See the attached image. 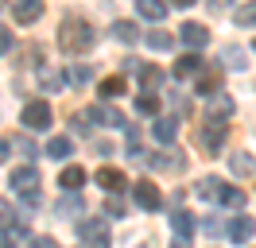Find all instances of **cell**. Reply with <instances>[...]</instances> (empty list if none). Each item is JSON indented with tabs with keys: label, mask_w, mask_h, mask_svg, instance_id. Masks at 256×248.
<instances>
[{
	"label": "cell",
	"mask_w": 256,
	"mask_h": 248,
	"mask_svg": "<svg viewBox=\"0 0 256 248\" xmlns=\"http://www.w3.org/2000/svg\"><path fill=\"white\" fill-rule=\"evenodd\" d=\"M94 39H97V31H94V24L86 20V16H66L62 24H58V46H62L66 54H86L90 46H94Z\"/></svg>",
	"instance_id": "1"
},
{
	"label": "cell",
	"mask_w": 256,
	"mask_h": 248,
	"mask_svg": "<svg viewBox=\"0 0 256 248\" xmlns=\"http://www.w3.org/2000/svg\"><path fill=\"white\" fill-rule=\"evenodd\" d=\"M225 140H229L225 120H222V116H206V124L198 128V144H202V152H206V155H218Z\"/></svg>",
	"instance_id": "2"
},
{
	"label": "cell",
	"mask_w": 256,
	"mask_h": 248,
	"mask_svg": "<svg viewBox=\"0 0 256 248\" xmlns=\"http://www.w3.org/2000/svg\"><path fill=\"white\" fill-rule=\"evenodd\" d=\"M78 236L86 248H109V225L101 221V217H86L78 221Z\"/></svg>",
	"instance_id": "3"
},
{
	"label": "cell",
	"mask_w": 256,
	"mask_h": 248,
	"mask_svg": "<svg viewBox=\"0 0 256 248\" xmlns=\"http://www.w3.org/2000/svg\"><path fill=\"white\" fill-rule=\"evenodd\" d=\"M20 124H24L28 132H43V128H50V105H47V101H28L24 112H20Z\"/></svg>",
	"instance_id": "4"
},
{
	"label": "cell",
	"mask_w": 256,
	"mask_h": 248,
	"mask_svg": "<svg viewBox=\"0 0 256 248\" xmlns=\"http://www.w3.org/2000/svg\"><path fill=\"white\" fill-rule=\"evenodd\" d=\"M132 198H136V206L140 210H148V214H156L163 206V194L156 182H148V178H140V182H132Z\"/></svg>",
	"instance_id": "5"
},
{
	"label": "cell",
	"mask_w": 256,
	"mask_h": 248,
	"mask_svg": "<svg viewBox=\"0 0 256 248\" xmlns=\"http://www.w3.org/2000/svg\"><path fill=\"white\" fill-rule=\"evenodd\" d=\"M8 186L16 190V194H32V190H39V170L28 163V167H16L12 174H8Z\"/></svg>",
	"instance_id": "6"
},
{
	"label": "cell",
	"mask_w": 256,
	"mask_h": 248,
	"mask_svg": "<svg viewBox=\"0 0 256 248\" xmlns=\"http://www.w3.org/2000/svg\"><path fill=\"white\" fill-rule=\"evenodd\" d=\"M178 39H182L186 50H202V46L210 43V28H202V24H182V28H178Z\"/></svg>",
	"instance_id": "7"
},
{
	"label": "cell",
	"mask_w": 256,
	"mask_h": 248,
	"mask_svg": "<svg viewBox=\"0 0 256 248\" xmlns=\"http://www.w3.org/2000/svg\"><path fill=\"white\" fill-rule=\"evenodd\" d=\"M194 90L202 93V97H218L222 93V66H206L198 74V82H194Z\"/></svg>",
	"instance_id": "8"
},
{
	"label": "cell",
	"mask_w": 256,
	"mask_h": 248,
	"mask_svg": "<svg viewBox=\"0 0 256 248\" xmlns=\"http://www.w3.org/2000/svg\"><path fill=\"white\" fill-rule=\"evenodd\" d=\"M225 232H229V240H233V244H248V240H252V232H256V217H233Z\"/></svg>",
	"instance_id": "9"
},
{
	"label": "cell",
	"mask_w": 256,
	"mask_h": 248,
	"mask_svg": "<svg viewBox=\"0 0 256 248\" xmlns=\"http://www.w3.org/2000/svg\"><path fill=\"white\" fill-rule=\"evenodd\" d=\"M12 16H16V24H35L39 16H43V0H12Z\"/></svg>",
	"instance_id": "10"
},
{
	"label": "cell",
	"mask_w": 256,
	"mask_h": 248,
	"mask_svg": "<svg viewBox=\"0 0 256 248\" xmlns=\"http://www.w3.org/2000/svg\"><path fill=\"white\" fill-rule=\"evenodd\" d=\"M0 229H8V232H28V221H24V217L16 214V206H12V202H4L0 198Z\"/></svg>",
	"instance_id": "11"
},
{
	"label": "cell",
	"mask_w": 256,
	"mask_h": 248,
	"mask_svg": "<svg viewBox=\"0 0 256 248\" xmlns=\"http://www.w3.org/2000/svg\"><path fill=\"white\" fill-rule=\"evenodd\" d=\"M97 186H105L109 194H120L128 186V178H124V170H116V167H101L97 170Z\"/></svg>",
	"instance_id": "12"
},
{
	"label": "cell",
	"mask_w": 256,
	"mask_h": 248,
	"mask_svg": "<svg viewBox=\"0 0 256 248\" xmlns=\"http://www.w3.org/2000/svg\"><path fill=\"white\" fill-rule=\"evenodd\" d=\"M152 136H156V144H175L178 120H175V116H156V124H152Z\"/></svg>",
	"instance_id": "13"
},
{
	"label": "cell",
	"mask_w": 256,
	"mask_h": 248,
	"mask_svg": "<svg viewBox=\"0 0 256 248\" xmlns=\"http://www.w3.org/2000/svg\"><path fill=\"white\" fill-rule=\"evenodd\" d=\"M202 70H206V62L198 58V50H186L175 62V78H194V74H202Z\"/></svg>",
	"instance_id": "14"
},
{
	"label": "cell",
	"mask_w": 256,
	"mask_h": 248,
	"mask_svg": "<svg viewBox=\"0 0 256 248\" xmlns=\"http://www.w3.org/2000/svg\"><path fill=\"white\" fill-rule=\"evenodd\" d=\"M82 182H86V170L82 167H62V174H58V186H62V194H78L82 190Z\"/></svg>",
	"instance_id": "15"
},
{
	"label": "cell",
	"mask_w": 256,
	"mask_h": 248,
	"mask_svg": "<svg viewBox=\"0 0 256 248\" xmlns=\"http://www.w3.org/2000/svg\"><path fill=\"white\" fill-rule=\"evenodd\" d=\"M222 190H225V182H222V178H214V174L198 178V186H194V194L206 198V202H222Z\"/></svg>",
	"instance_id": "16"
},
{
	"label": "cell",
	"mask_w": 256,
	"mask_h": 248,
	"mask_svg": "<svg viewBox=\"0 0 256 248\" xmlns=\"http://www.w3.org/2000/svg\"><path fill=\"white\" fill-rule=\"evenodd\" d=\"M163 70L160 66H140V86H144V93H160L163 90Z\"/></svg>",
	"instance_id": "17"
},
{
	"label": "cell",
	"mask_w": 256,
	"mask_h": 248,
	"mask_svg": "<svg viewBox=\"0 0 256 248\" xmlns=\"http://www.w3.org/2000/svg\"><path fill=\"white\" fill-rule=\"evenodd\" d=\"M171 229H175L178 240H190L194 236V217L186 214V210H175V214H171Z\"/></svg>",
	"instance_id": "18"
},
{
	"label": "cell",
	"mask_w": 256,
	"mask_h": 248,
	"mask_svg": "<svg viewBox=\"0 0 256 248\" xmlns=\"http://www.w3.org/2000/svg\"><path fill=\"white\" fill-rule=\"evenodd\" d=\"M97 93H101V97H120V93H128V78H124V74L101 78V86H97Z\"/></svg>",
	"instance_id": "19"
},
{
	"label": "cell",
	"mask_w": 256,
	"mask_h": 248,
	"mask_svg": "<svg viewBox=\"0 0 256 248\" xmlns=\"http://www.w3.org/2000/svg\"><path fill=\"white\" fill-rule=\"evenodd\" d=\"M82 210H86V202H82L78 194H62V198L54 202V214L58 217H78Z\"/></svg>",
	"instance_id": "20"
},
{
	"label": "cell",
	"mask_w": 256,
	"mask_h": 248,
	"mask_svg": "<svg viewBox=\"0 0 256 248\" xmlns=\"http://www.w3.org/2000/svg\"><path fill=\"white\" fill-rule=\"evenodd\" d=\"M94 120H101V116H97V108H78V112L70 116V128L86 136V132H94Z\"/></svg>",
	"instance_id": "21"
},
{
	"label": "cell",
	"mask_w": 256,
	"mask_h": 248,
	"mask_svg": "<svg viewBox=\"0 0 256 248\" xmlns=\"http://www.w3.org/2000/svg\"><path fill=\"white\" fill-rule=\"evenodd\" d=\"M136 8H140V16L152 20V24H163V16H167V4H163V0H136Z\"/></svg>",
	"instance_id": "22"
},
{
	"label": "cell",
	"mask_w": 256,
	"mask_h": 248,
	"mask_svg": "<svg viewBox=\"0 0 256 248\" xmlns=\"http://www.w3.org/2000/svg\"><path fill=\"white\" fill-rule=\"evenodd\" d=\"M66 155H74L70 136H50L47 140V159H66Z\"/></svg>",
	"instance_id": "23"
},
{
	"label": "cell",
	"mask_w": 256,
	"mask_h": 248,
	"mask_svg": "<svg viewBox=\"0 0 256 248\" xmlns=\"http://www.w3.org/2000/svg\"><path fill=\"white\" fill-rule=\"evenodd\" d=\"M229 167H233V174L248 178V174L256 170V163H252V155H248V152H233V155H229Z\"/></svg>",
	"instance_id": "24"
},
{
	"label": "cell",
	"mask_w": 256,
	"mask_h": 248,
	"mask_svg": "<svg viewBox=\"0 0 256 248\" xmlns=\"http://www.w3.org/2000/svg\"><path fill=\"white\" fill-rule=\"evenodd\" d=\"M148 163H152L156 170H182L186 159H182L178 152H163V155H156V159H148Z\"/></svg>",
	"instance_id": "25"
},
{
	"label": "cell",
	"mask_w": 256,
	"mask_h": 248,
	"mask_svg": "<svg viewBox=\"0 0 256 248\" xmlns=\"http://www.w3.org/2000/svg\"><path fill=\"white\" fill-rule=\"evenodd\" d=\"M112 39H116V43H136V39H140V28L128 24V20H116V24H112Z\"/></svg>",
	"instance_id": "26"
},
{
	"label": "cell",
	"mask_w": 256,
	"mask_h": 248,
	"mask_svg": "<svg viewBox=\"0 0 256 248\" xmlns=\"http://www.w3.org/2000/svg\"><path fill=\"white\" fill-rule=\"evenodd\" d=\"M222 62L229 70H244V66H248V54H244L240 46H222Z\"/></svg>",
	"instance_id": "27"
},
{
	"label": "cell",
	"mask_w": 256,
	"mask_h": 248,
	"mask_svg": "<svg viewBox=\"0 0 256 248\" xmlns=\"http://www.w3.org/2000/svg\"><path fill=\"white\" fill-rule=\"evenodd\" d=\"M136 112H144V116H160V93H140V97H136Z\"/></svg>",
	"instance_id": "28"
},
{
	"label": "cell",
	"mask_w": 256,
	"mask_h": 248,
	"mask_svg": "<svg viewBox=\"0 0 256 248\" xmlns=\"http://www.w3.org/2000/svg\"><path fill=\"white\" fill-rule=\"evenodd\" d=\"M39 82H43V90H47V93H54L66 82V74H54L50 66H39Z\"/></svg>",
	"instance_id": "29"
},
{
	"label": "cell",
	"mask_w": 256,
	"mask_h": 248,
	"mask_svg": "<svg viewBox=\"0 0 256 248\" xmlns=\"http://www.w3.org/2000/svg\"><path fill=\"white\" fill-rule=\"evenodd\" d=\"M233 20H237V28H256V0L252 4H240L233 12Z\"/></svg>",
	"instance_id": "30"
},
{
	"label": "cell",
	"mask_w": 256,
	"mask_h": 248,
	"mask_svg": "<svg viewBox=\"0 0 256 248\" xmlns=\"http://www.w3.org/2000/svg\"><path fill=\"white\" fill-rule=\"evenodd\" d=\"M144 39H148V46H152V50H171V46H175V39H171L167 31H148Z\"/></svg>",
	"instance_id": "31"
},
{
	"label": "cell",
	"mask_w": 256,
	"mask_h": 248,
	"mask_svg": "<svg viewBox=\"0 0 256 248\" xmlns=\"http://www.w3.org/2000/svg\"><path fill=\"white\" fill-rule=\"evenodd\" d=\"M229 112H233V101H229V97H225V93H218V97H210V116H229Z\"/></svg>",
	"instance_id": "32"
},
{
	"label": "cell",
	"mask_w": 256,
	"mask_h": 248,
	"mask_svg": "<svg viewBox=\"0 0 256 248\" xmlns=\"http://www.w3.org/2000/svg\"><path fill=\"white\" fill-rule=\"evenodd\" d=\"M97 116L109 124V128H128V124H124V116H120V112H116L112 105H101V108H97Z\"/></svg>",
	"instance_id": "33"
},
{
	"label": "cell",
	"mask_w": 256,
	"mask_h": 248,
	"mask_svg": "<svg viewBox=\"0 0 256 248\" xmlns=\"http://www.w3.org/2000/svg\"><path fill=\"white\" fill-rule=\"evenodd\" d=\"M222 206H244V190H237V186L225 182V190H222Z\"/></svg>",
	"instance_id": "34"
},
{
	"label": "cell",
	"mask_w": 256,
	"mask_h": 248,
	"mask_svg": "<svg viewBox=\"0 0 256 248\" xmlns=\"http://www.w3.org/2000/svg\"><path fill=\"white\" fill-rule=\"evenodd\" d=\"M105 217H124V202L116 198V194H109V198H105Z\"/></svg>",
	"instance_id": "35"
},
{
	"label": "cell",
	"mask_w": 256,
	"mask_h": 248,
	"mask_svg": "<svg viewBox=\"0 0 256 248\" xmlns=\"http://www.w3.org/2000/svg\"><path fill=\"white\" fill-rule=\"evenodd\" d=\"M90 78H94V70H90V66H74V70H70V82H74V86H86Z\"/></svg>",
	"instance_id": "36"
},
{
	"label": "cell",
	"mask_w": 256,
	"mask_h": 248,
	"mask_svg": "<svg viewBox=\"0 0 256 248\" xmlns=\"http://www.w3.org/2000/svg\"><path fill=\"white\" fill-rule=\"evenodd\" d=\"M202 229H206V236H222V221H218V217H206V221H202Z\"/></svg>",
	"instance_id": "37"
},
{
	"label": "cell",
	"mask_w": 256,
	"mask_h": 248,
	"mask_svg": "<svg viewBox=\"0 0 256 248\" xmlns=\"http://www.w3.org/2000/svg\"><path fill=\"white\" fill-rule=\"evenodd\" d=\"M8 50H12V31L0 28V54H8Z\"/></svg>",
	"instance_id": "38"
},
{
	"label": "cell",
	"mask_w": 256,
	"mask_h": 248,
	"mask_svg": "<svg viewBox=\"0 0 256 248\" xmlns=\"http://www.w3.org/2000/svg\"><path fill=\"white\" fill-rule=\"evenodd\" d=\"M28 248H58V244H54V236H32Z\"/></svg>",
	"instance_id": "39"
},
{
	"label": "cell",
	"mask_w": 256,
	"mask_h": 248,
	"mask_svg": "<svg viewBox=\"0 0 256 248\" xmlns=\"http://www.w3.org/2000/svg\"><path fill=\"white\" fill-rule=\"evenodd\" d=\"M12 144H16V148H20V152H24V155H35V144H32V140H28V136L12 140Z\"/></svg>",
	"instance_id": "40"
},
{
	"label": "cell",
	"mask_w": 256,
	"mask_h": 248,
	"mask_svg": "<svg viewBox=\"0 0 256 248\" xmlns=\"http://www.w3.org/2000/svg\"><path fill=\"white\" fill-rule=\"evenodd\" d=\"M0 248H16V232L0 229Z\"/></svg>",
	"instance_id": "41"
},
{
	"label": "cell",
	"mask_w": 256,
	"mask_h": 248,
	"mask_svg": "<svg viewBox=\"0 0 256 248\" xmlns=\"http://www.w3.org/2000/svg\"><path fill=\"white\" fill-rule=\"evenodd\" d=\"M24 202H28L32 210H39V202H43V198H39V190H32V194H24Z\"/></svg>",
	"instance_id": "42"
},
{
	"label": "cell",
	"mask_w": 256,
	"mask_h": 248,
	"mask_svg": "<svg viewBox=\"0 0 256 248\" xmlns=\"http://www.w3.org/2000/svg\"><path fill=\"white\" fill-rule=\"evenodd\" d=\"M8 152H12V140H4V136H0V163L8 159Z\"/></svg>",
	"instance_id": "43"
},
{
	"label": "cell",
	"mask_w": 256,
	"mask_h": 248,
	"mask_svg": "<svg viewBox=\"0 0 256 248\" xmlns=\"http://www.w3.org/2000/svg\"><path fill=\"white\" fill-rule=\"evenodd\" d=\"M94 148H97V152H101V155H112V144H109V140H97Z\"/></svg>",
	"instance_id": "44"
},
{
	"label": "cell",
	"mask_w": 256,
	"mask_h": 248,
	"mask_svg": "<svg viewBox=\"0 0 256 248\" xmlns=\"http://www.w3.org/2000/svg\"><path fill=\"white\" fill-rule=\"evenodd\" d=\"M210 8H214V12H222V8H229V4H233V0H206Z\"/></svg>",
	"instance_id": "45"
},
{
	"label": "cell",
	"mask_w": 256,
	"mask_h": 248,
	"mask_svg": "<svg viewBox=\"0 0 256 248\" xmlns=\"http://www.w3.org/2000/svg\"><path fill=\"white\" fill-rule=\"evenodd\" d=\"M171 4H175V8H190L194 0H171Z\"/></svg>",
	"instance_id": "46"
},
{
	"label": "cell",
	"mask_w": 256,
	"mask_h": 248,
	"mask_svg": "<svg viewBox=\"0 0 256 248\" xmlns=\"http://www.w3.org/2000/svg\"><path fill=\"white\" fill-rule=\"evenodd\" d=\"M171 248H190V244H186V240H178V236H175V240H171Z\"/></svg>",
	"instance_id": "47"
},
{
	"label": "cell",
	"mask_w": 256,
	"mask_h": 248,
	"mask_svg": "<svg viewBox=\"0 0 256 248\" xmlns=\"http://www.w3.org/2000/svg\"><path fill=\"white\" fill-rule=\"evenodd\" d=\"M0 4H4V0H0Z\"/></svg>",
	"instance_id": "48"
},
{
	"label": "cell",
	"mask_w": 256,
	"mask_h": 248,
	"mask_svg": "<svg viewBox=\"0 0 256 248\" xmlns=\"http://www.w3.org/2000/svg\"><path fill=\"white\" fill-rule=\"evenodd\" d=\"M252 46H256V43H252Z\"/></svg>",
	"instance_id": "49"
}]
</instances>
